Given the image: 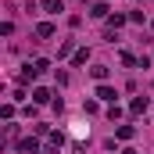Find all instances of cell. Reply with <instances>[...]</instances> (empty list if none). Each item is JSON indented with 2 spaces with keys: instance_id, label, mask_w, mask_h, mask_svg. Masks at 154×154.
I'll use <instances>...</instances> for the list:
<instances>
[{
  "instance_id": "1",
  "label": "cell",
  "mask_w": 154,
  "mask_h": 154,
  "mask_svg": "<svg viewBox=\"0 0 154 154\" xmlns=\"http://www.w3.org/2000/svg\"><path fill=\"white\" fill-rule=\"evenodd\" d=\"M147 108H151V100H147V97H136V100L129 104V111H133V115H143Z\"/></svg>"
},
{
  "instance_id": "2",
  "label": "cell",
  "mask_w": 154,
  "mask_h": 154,
  "mask_svg": "<svg viewBox=\"0 0 154 154\" xmlns=\"http://www.w3.org/2000/svg\"><path fill=\"white\" fill-rule=\"evenodd\" d=\"M43 11H47V14H61L65 4H61V0H43Z\"/></svg>"
},
{
  "instance_id": "3",
  "label": "cell",
  "mask_w": 154,
  "mask_h": 154,
  "mask_svg": "<svg viewBox=\"0 0 154 154\" xmlns=\"http://www.w3.org/2000/svg\"><path fill=\"white\" fill-rule=\"evenodd\" d=\"M97 97H100V100H115L118 93L111 90V86H97Z\"/></svg>"
},
{
  "instance_id": "4",
  "label": "cell",
  "mask_w": 154,
  "mask_h": 154,
  "mask_svg": "<svg viewBox=\"0 0 154 154\" xmlns=\"http://www.w3.org/2000/svg\"><path fill=\"white\" fill-rule=\"evenodd\" d=\"M90 75L97 79V82H104V79H108V68H104V65H93V68H90Z\"/></svg>"
},
{
  "instance_id": "5",
  "label": "cell",
  "mask_w": 154,
  "mask_h": 154,
  "mask_svg": "<svg viewBox=\"0 0 154 154\" xmlns=\"http://www.w3.org/2000/svg\"><path fill=\"white\" fill-rule=\"evenodd\" d=\"M36 36H43V39H47V36H54V25H50V22H43V25H36Z\"/></svg>"
},
{
  "instance_id": "6",
  "label": "cell",
  "mask_w": 154,
  "mask_h": 154,
  "mask_svg": "<svg viewBox=\"0 0 154 154\" xmlns=\"http://www.w3.org/2000/svg\"><path fill=\"white\" fill-rule=\"evenodd\" d=\"M32 100H36V104H47V100H50V93L39 86V90H32Z\"/></svg>"
},
{
  "instance_id": "7",
  "label": "cell",
  "mask_w": 154,
  "mask_h": 154,
  "mask_svg": "<svg viewBox=\"0 0 154 154\" xmlns=\"http://www.w3.org/2000/svg\"><path fill=\"white\" fill-rule=\"evenodd\" d=\"M133 133H136L133 125H118V140H133Z\"/></svg>"
},
{
  "instance_id": "8",
  "label": "cell",
  "mask_w": 154,
  "mask_h": 154,
  "mask_svg": "<svg viewBox=\"0 0 154 154\" xmlns=\"http://www.w3.org/2000/svg\"><path fill=\"white\" fill-rule=\"evenodd\" d=\"M22 151H25V154H36L39 143H36V140H22Z\"/></svg>"
},
{
  "instance_id": "9",
  "label": "cell",
  "mask_w": 154,
  "mask_h": 154,
  "mask_svg": "<svg viewBox=\"0 0 154 154\" xmlns=\"http://www.w3.org/2000/svg\"><path fill=\"white\" fill-rule=\"evenodd\" d=\"M90 14H93V18H104V14H108V4H93V11H90Z\"/></svg>"
},
{
  "instance_id": "10",
  "label": "cell",
  "mask_w": 154,
  "mask_h": 154,
  "mask_svg": "<svg viewBox=\"0 0 154 154\" xmlns=\"http://www.w3.org/2000/svg\"><path fill=\"white\" fill-rule=\"evenodd\" d=\"M86 61H90V50H86V47H82V50H75V65H86Z\"/></svg>"
},
{
  "instance_id": "11",
  "label": "cell",
  "mask_w": 154,
  "mask_h": 154,
  "mask_svg": "<svg viewBox=\"0 0 154 154\" xmlns=\"http://www.w3.org/2000/svg\"><path fill=\"white\" fill-rule=\"evenodd\" d=\"M122 154H136V151H133V147H125V151H122Z\"/></svg>"
},
{
  "instance_id": "12",
  "label": "cell",
  "mask_w": 154,
  "mask_h": 154,
  "mask_svg": "<svg viewBox=\"0 0 154 154\" xmlns=\"http://www.w3.org/2000/svg\"><path fill=\"white\" fill-rule=\"evenodd\" d=\"M151 25H154V22H151Z\"/></svg>"
}]
</instances>
